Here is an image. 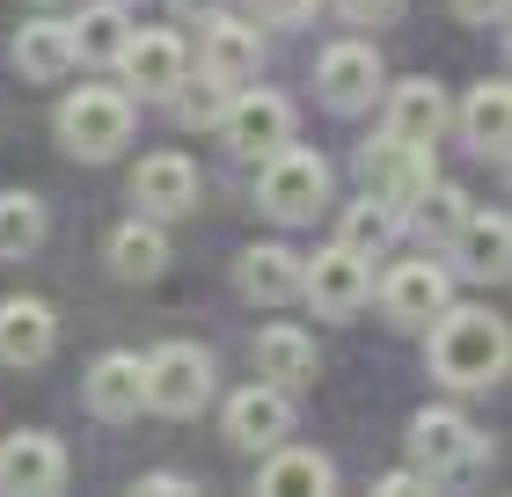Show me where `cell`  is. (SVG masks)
I'll return each instance as SVG.
<instances>
[{
	"label": "cell",
	"instance_id": "25",
	"mask_svg": "<svg viewBox=\"0 0 512 497\" xmlns=\"http://www.w3.org/2000/svg\"><path fill=\"white\" fill-rule=\"evenodd\" d=\"M256 490H330V461L308 454V446H286V439H278L271 454H264Z\"/></svg>",
	"mask_w": 512,
	"mask_h": 497
},
{
	"label": "cell",
	"instance_id": "10",
	"mask_svg": "<svg viewBox=\"0 0 512 497\" xmlns=\"http://www.w3.org/2000/svg\"><path fill=\"white\" fill-rule=\"evenodd\" d=\"M81 395H88V410L110 417V424L139 417V410H147V359H132V351H103V359L88 366Z\"/></svg>",
	"mask_w": 512,
	"mask_h": 497
},
{
	"label": "cell",
	"instance_id": "1",
	"mask_svg": "<svg viewBox=\"0 0 512 497\" xmlns=\"http://www.w3.org/2000/svg\"><path fill=\"white\" fill-rule=\"evenodd\" d=\"M432 329V373L447 388H491L505 381V359H512V337L491 307H439L425 322Z\"/></svg>",
	"mask_w": 512,
	"mask_h": 497
},
{
	"label": "cell",
	"instance_id": "30",
	"mask_svg": "<svg viewBox=\"0 0 512 497\" xmlns=\"http://www.w3.org/2000/svg\"><path fill=\"white\" fill-rule=\"evenodd\" d=\"M169 96H176V110L191 117V125H205V117L227 110V81H213V74H205V81H176Z\"/></svg>",
	"mask_w": 512,
	"mask_h": 497
},
{
	"label": "cell",
	"instance_id": "24",
	"mask_svg": "<svg viewBox=\"0 0 512 497\" xmlns=\"http://www.w3.org/2000/svg\"><path fill=\"white\" fill-rule=\"evenodd\" d=\"M110 271L132 278V286H147V278L169 271V242H161V227L147 220H125L118 234H110Z\"/></svg>",
	"mask_w": 512,
	"mask_h": 497
},
{
	"label": "cell",
	"instance_id": "23",
	"mask_svg": "<svg viewBox=\"0 0 512 497\" xmlns=\"http://www.w3.org/2000/svg\"><path fill=\"white\" fill-rule=\"evenodd\" d=\"M15 66L30 81H66L74 74V30H66V22H22L15 30Z\"/></svg>",
	"mask_w": 512,
	"mask_h": 497
},
{
	"label": "cell",
	"instance_id": "33",
	"mask_svg": "<svg viewBox=\"0 0 512 497\" xmlns=\"http://www.w3.org/2000/svg\"><path fill=\"white\" fill-rule=\"evenodd\" d=\"M454 8H461V22H498L505 0H454Z\"/></svg>",
	"mask_w": 512,
	"mask_h": 497
},
{
	"label": "cell",
	"instance_id": "13",
	"mask_svg": "<svg viewBox=\"0 0 512 497\" xmlns=\"http://www.w3.org/2000/svg\"><path fill=\"white\" fill-rule=\"evenodd\" d=\"M132 198L147 205V220H176V212L198 205V169L191 154H147L132 169Z\"/></svg>",
	"mask_w": 512,
	"mask_h": 497
},
{
	"label": "cell",
	"instance_id": "31",
	"mask_svg": "<svg viewBox=\"0 0 512 497\" xmlns=\"http://www.w3.org/2000/svg\"><path fill=\"white\" fill-rule=\"evenodd\" d=\"M344 22H395L403 15V0H337Z\"/></svg>",
	"mask_w": 512,
	"mask_h": 497
},
{
	"label": "cell",
	"instance_id": "37",
	"mask_svg": "<svg viewBox=\"0 0 512 497\" xmlns=\"http://www.w3.org/2000/svg\"><path fill=\"white\" fill-rule=\"evenodd\" d=\"M118 8H125V0H118Z\"/></svg>",
	"mask_w": 512,
	"mask_h": 497
},
{
	"label": "cell",
	"instance_id": "28",
	"mask_svg": "<svg viewBox=\"0 0 512 497\" xmlns=\"http://www.w3.org/2000/svg\"><path fill=\"white\" fill-rule=\"evenodd\" d=\"M403 220H417V234H432V242H439V234H454L461 220H469V198H461L454 191V183H425V191H417L410 198V212H403Z\"/></svg>",
	"mask_w": 512,
	"mask_h": 497
},
{
	"label": "cell",
	"instance_id": "26",
	"mask_svg": "<svg viewBox=\"0 0 512 497\" xmlns=\"http://www.w3.org/2000/svg\"><path fill=\"white\" fill-rule=\"evenodd\" d=\"M74 30V59H118L125 52V37H132V22L118 0H103V8H88L81 22H66Z\"/></svg>",
	"mask_w": 512,
	"mask_h": 497
},
{
	"label": "cell",
	"instance_id": "11",
	"mask_svg": "<svg viewBox=\"0 0 512 497\" xmlns=\"http://www.w3.org/2000/svg\"><path fill=\"white\" fill-rule=\"evenodd\" d=\"M286 432H293V402H286V388L256 381V388H242L235 402H227V439L249 446V454H271Z\"/></svg>",
	"mask_w": 512,
	"mask_h": 497
},
{
	"label": "cell",
	"instance_id": "32",
	"mask_svg": "<svg viewBox=\"0 0 512 497\" xmlns=\"http://www.w3.org/2000/svg\"><path fill=\"white\" fill-rule=\"evenodd\" d=\"M315 0H256V22H300Z\"/></svg>",
	"mask_w": 512,
	"mask_h": 497
},
{
	"label": "cell",
	"instance_id": "2",
	"mask_svg": "<svg viewBox=\"0 0 512 497\" xmlns=\"http://www.w3.org/2000/svg\"><path fill=\"white\" fill-rule=\"evenodd\" d=\"M59 139L81 161H110L132 139V96L125 88H74L59 103Z\"/></svg>",
	"mask_w": 512,
	"mask_h": 497
},
{
	"label": "cell",
	"instance_id": "9",
	"mask_svg": "<svg viewBox=\"0 0 512 497\" xmlns=\"http://www.w3.org/2000/svg\"><path fill=\"white\" fill-rule=\"evenodd\" d=\"M315 88H322L330 110H366L381 96V52L374 44H330L322 66H315Z\"/></svg>",
	"mask_w": 512,
	"mask_h": 497
},
{
	"label": "cell",
	"instance_id": "22",
	"mask_svg": "<svg viewBox=\"0 0 512 497\" xmlns=\"http://www.w3.org/2000/svg\"><path fill=\"white\" fill-rule=\"evenodd\" d=\"M505 132H512V96H505V81H476L469 103H461V139H469L483 161H505Z\"/></svg>",
	"mask_w": 512,
	"mask_h": 497
},
{
	"label": "cell",
	"instance_id": "15",
	"mask_svg": "<svg viewBox=\"0 0 512 497\" xmlns=\"http://www.w3.org/2000/svg\"><path fill=\"white\" fill-rule=\"evenodd\" d=\"M381 300H388V322L425 329V322L439 315V307H447V271H439V264H425V256H410V264H395V271H388Z\"/></svg>",
	"mask_w": 512,
	"mask_h": 497
},
{
	"label": "cell",
	"instance_id": "20",
	"mask_svg": "<svg viewBox=\"0 0 512 497\" xmlns=\"http://www.w3.org/2000/svg\"><path fill=\"white\" fill-rule=\"evenodd\" d=\"M242 293L256 300V307H286V300H300V256L286 249V242H256V249H242Z\"/></svg>",
	"mask_w": 512,
	"mask_h": 497
},
{
	"label": "cell",
	"instance_id": "18",
	"mask_svg": "<svg viewBox=\"0 0 512 497\" xmlns=\"http://www.w3.org/2000/svg\"><path fill=\"white\" fill-rule=\"evenodd\" d=\"M256 66H264V37L249 30V22H227V15H205V74L242 88L256 81Z\"/></svg>",
	"mask_w": 512,
	"mask_h": 497
},
{
	"label": "cell",
	"instance_id": "7",
	"mask_svg": "<svg viewBox=\"0 0 512 497\" xmlns=\"http://www.w3.org/2000/svg\"><path fill=\"white\" fill-rule=\"evenodd\" d=\"M359 183H366V198H381L395 220H403L410 198L432 183V161H425V147H403V139H374V147L359 154Z\"/></svg>",
	"mask_w": 512,
	"mask_h": 497
},
{
	"label": "cell",
	"instance_id": "5",
	"mask_svg": "<svg viewBox=\"0 0 512 497\" xmlns=\"http://www.w3.org/2000/svg\"><path fill=\"white\" fill-rule=\"evenodd\" d=\"M205 395H213V351L205 344L176 337V344H161L147 359V410L191 417V410H205Z\"/></svg>",
	"mask_w": 512,
	"mask_h": 497
},
{
	"label": "cell",
	"instance_id": "4",
	"mask_svg": "<svg viewBox=\"0 0 512 497\" xmlns=\"http://www.w3.org/2000/svg\"><path fill=\"white\" fill-rule=\"evenodd\" d=\"M476 454H483V439H476V424L461 410H417L410 417V461H417V476H425L432 490L469 476Z\"/></svg>",
	"mask_w": 512,
	"mask_h": 497
},
{
	"label": "cell",
	"instance_id": "17",
	"mask_svg": "<svg viewBox=\"0 0 512 497\" xmlns=\"http://www.w3.org/2000/svg\"><path fill=\"white\" fill-rule=\"evenodd\" d=\"M59 344V315L44 300H0V359L8 366H37Z\"/></svg>",
	"mask_w": 512,
	"mask_h": 497
},
{
	"label": "cell",
	"instance_id": "29",
	"mask_svg": "<svg viewBox=\"0 0 512 497\" xmlns=\"http://www.w3.org/2000/svg\"><path fill=\"white\" fill-rule=\"evenodd\" d=\"M388 234H395V212H388L381 198H359L352 212H344V234H337V242H344V249H359V256H374Z\"/></svg>",
	"mask_w": 512,
	"mask_h": 497
},
{
	"label": "cell",
	"instance_id": "14",
	"mask_svg": "<svg viewBox=\"0 0 512 497\" xmlns=\"http://www.w3.org/2000/svg\"><path fill=\"white\" fill-rule=\"evenodd\" d=\"M118 66H125V81H132V96H169L191 59H183V37H169V30H132L125 52H118Z\"/></svg>",
	"mask_w": 512,
	"mask_h": 497
},
{
	"label": "cell",
	"instance_id": "21",
	"mask_svg": "<svg viewBox=\"0 0 512 497\" xmlns=\"http://www.w3.org/2000/svg\"><path fill=\"white\" fill-rule=\"evenodd\" d=\"M505 249H512V220L505 212H469V220L454 227V256H461V271L469 278H505Z\"/></svg>",
	"mask_w": 512,
	"mask_h": 497
},
{
	"label": "cell",
	"instance_id": "12",
	"mask_svg": "<svg viewBox=\"0 0 512 497\" xmlns=\"http://www.w3.org/2000/svg\"><path fill=\"white\" fill-rule=\"evenodd\" d=\"M66 483V446L52 432H15L0 446V490H22V497H44Z\"/></svg>",
	"mask_w": 512,
	"mask_h": 497
},
{
	"label": "cell",
	"instance_id": "6",
	"mask_svg": "<svg viewBox=\"0 0 512 497\" xmlns=\"http://www.w3.org/2000/svg\"><path fill=\"white\" fill-rule=\"evenodd\" d=\"M220 132H227V147L242 161H271L293 139V103L271 96V88H242V96L220 110Z\"/></svg>",
	"mask_w": 512,
	"mask_h": 497
},
{
	"label": "cell",
	"instance_id": "27",
	"mask_svg": "<svg viewBox=\"0 0 512 497\" xmlns=\"http://www.w3.org/2000/svg\"><path fill=\"white\" fill-rule=\"evenodd\" d=\"M44 242V205L30 198V191H0V256H30Z\"/></svg>",
	"mask_w": 512,
	"mask_h": 497
},
{
	"label": "cell",
	"instance_id": "16",
	"mask_svg": "<svg viewBox=\"0 0 512 497\" xmlns=\"http://www.w3.org/2000/svg\"><path fill=\"white\" fill-rule=\"evenodd\" d=\"M256 373H264L271 388H308L315 373H322V351H315V337L308 329H293V322H278V329H264L256 337Z\"/></svg>",
	"mask_w": 512,
	"mask_h": 497
},
{
	"label": "cell",
	"instance_id": "8",
	"mask_svg": "<svg viewBox=\"0 0 512 497\" xmlns=\"http://www.w3.org/2000/svg\"><path fill=\"white\" fill-rule=\"evenodd\" d=\"M300 293L315 300V315H352V307L374 293V271H366L359 249H322L315 264H300Z\"/></svg>",
	"mask_w": 512,
	"mask_h": 497
},
{
	"label": "cell",
	"instance_id": "3",
	"mask_svg": "<svg viewBox=\"0 0 512 497\" xmlns=\"http://www.w3.org/2000/svg\"><path fill=\"white\" fill-rule=\"evenodd\" d=\"M322 198H330V161L322 154H308V147H278L271 161H264V183H256V205L271 212V220H286V227H300V220H315L322 212Z\"/></svg>",
	"mask_w": 512,
	"mask_h": 497
},
{
	"label": "cell",
	"instance_id": "19",
	"mask_svg": "<svg viewBox=\"0 0 512 497\" xmlns=\"http://www.w3.org/2000/svg\"><path fill=\"white\" fill-rule=\"evenodd\" d=\"M439 132H447V88H439V81H403L388 96V139H403V147H432Z\"/></svg>",
	"mask_w": 512,
	"mask_h": 497
},
{
	"label": "cell",
	"instance_id": "35",
	"mask_svg": "<svg viewBox=\"0 0 512 497\" xmlns=\"http://www.w3.org/2000/svg\"><path fill=\"white\" fill-rule=\"evenodd\" d=\"M139 490H154V497H183V490H191V483H183V476H147V483H139Z\"/></svg>",
	"mask_w": 512,
	"mask_h": 497
},
{
	"label": "cell",
	"instance_id": "36",
	"mask_svg": "<svg viewBox=\"0 0 512 497\" xmlns=\"http://www.w3.org/2000/svg\"><path fill=\"white\" fill-rule=\"evenodd\" d=\"M227 0H176V15H191V22H205V15H220Z\"/></svg>",
	"mask_w": 512,
	"mask_h": 497
},
{
	"label": "cell",
	"instance_id": "34",
	"mask_svg": "<svg viewBox=\"0 0 512 497\" xmlns=\"http://www.w3.org/2000/svg\"><path fill=\"white\" fill-rule=\"evenodd\" d=\"M381 490H388V497H417V490H432V483L410 468V476H381Z\"/></svg>",
	"mask_w": 512,
	"mask_h": 497
}]
</instances>
